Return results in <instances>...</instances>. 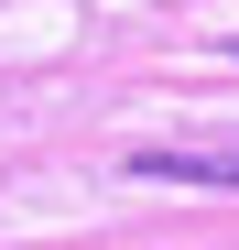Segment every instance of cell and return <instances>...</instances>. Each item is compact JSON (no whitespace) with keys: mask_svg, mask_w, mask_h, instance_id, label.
Listing matches in <instances>:
<instances>
[{"mask_svg":"<svg viewBox=\"0 0 239 250\" xmlns=\"http://www.w3.org/2000/svg\"><path fill=\"white\" fill-rule=\"evenodd\" d=\"M131 174H152V185H239V142H152V152H131Z\"/></svg>","mask_w":239,"mask_h":250,"instance_id":"1","label":"cell"}]
</instances>
